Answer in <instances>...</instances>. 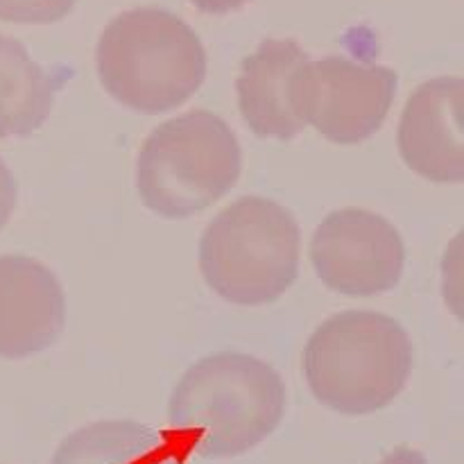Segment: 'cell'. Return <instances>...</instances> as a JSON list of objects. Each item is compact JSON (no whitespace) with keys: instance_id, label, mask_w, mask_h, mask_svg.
Returning <instances> with one entry per match:
<instances>
[{"instance_id":"cell-1","label":"cell","mask_w":464,"mask_h":464,"mask_svg":"<svg viewBox=\"0 0 464 464\" xmlns=\"http://www.w3.org/2000/svg\"><path fill=\"white\" fill-rule=\"evenodd\" d=\"M285 397L284 379L266 361L218 352L181 374L168 401V420L190 453L227 460L252 451L279 429Z\"/></svg>"},{"instance_id":"cell-2","label":"cell","mask_w":464,"mask_h":464,"mask_svg":"<svg viewBox=\"0 0 464 464\" xmlns=\"http://www.w3.org/2000/svg\"><path fill=\"white\" fill-rule=\"evenodd\" d=\"M207 50L193 27L163 7L118 14L95 48V71L116 102L161 116L188 102L207 80Z\"/></svg>"},{"instance_id":"cell-3","label":"cell","mask_w":464,"mask_h":464,"mask_svg":"<svg viewBox=\"0 0 464 464\" xmlns=\"http://www.w3.org/2000/svg\"><path fill=\"white\" fill-rule=\"evenodd\" d=\"M415 349L394 317L343 311L322 322L302 356L313 397L329 411L365 417L388 408L412 374Z\"/></svg>"},{"instance_id":"cell-4","label":"cell","mask_w":464,"mask_h":464,"mask_svg":"<svg viewBox=\"0 0 464 464\" xmlns=\"http://www.w3.org/2000/svg\"><path fill=\"white\" fill-rule=\"evenodd\" d=\"M302 229L279 202L245 195L222 208L199 238V272L234 306H267L299 276Z\"/></svg>"},{"instance_id":"cell-5","label":"cell","mask_w":464,"mask_h":464,"mask_svg":"<svg viewBox=\"0 0 464 464\" xmlns=\"http://www.w3.org/2000/svg\"><path fill=\"white\" fill-rule=\"evenodd\" d=\"M243 172L234 130L213 111L195 109L161 122L136 161V190L145 208L184 220L225 198Z\"/></svg>"},{"instance_id":"cell-6","label":"cell","mask_w":464,"mask_h":464,"mask_svg":"<svg viewBox=\"0 0 464 464\" xmlns=\"http://www.w3.org/2000/svg\"><path fill=\"white\" fill-rule=\"evenodd\" d=\"M399 75L381 63L331 54L308 59L295 75V107L302 121L335 145H358L383 127Z\"/></svg>"},{"instance_id":"cell-7","label":"cell","mask_w":464,"mask_h":464,"mask_svg":"<svg viewBox=\"0 0 464 464\" xmlns=\"http://www.w3.org/2000/svg\"><path fill=\"white\" fill-rule=\"evenodd\" d=\"M317 279L344 297H376L397 288L406 270V243L397 227L367 208L331 211L311 240Z\"/></svg>"},{"instance_id":"cell-8","label":"cell","mask_w":464,"mask_h":464,"mask_svg":"<svg viewBox=\"0 0 464 464\" xmlns=\"http://www.w3.org/2000/svg\"><path fill=\"white\" fill-rule=\"evenodd\" d=\"M397 148L415 175L433 184H462V77H435L417 86L399 118Z\"/></svg>"},{"instance_id":"cell-9","label":"cell","mask_w":464,"mask_h":464,"mask_svg":"<svg viewBox=\"0 0 464 464\" xmlns=\"http://www.w3.org/2000/svg\"><path fill=\"white\" fill-rule=\"evenodd\" d=\"M66 326V295L48 266L0 256V358L21 361L53 347Z\"/></svg>"},{"instance_id":"cell-10","label":"cell","mask_w":464,"mask_h":464,"mask_svg":"<svg viewBox=\"0 0 464 464\" xmlns=\"http://www.w3.org/2000/svg\"><path fill=\"white\" fill-rule=\"evenodd\" d=\"M308 54L293 39H266L240 63L236 95L243 121L258 139L293 140L306 130L295 107V75Z\"/></svg>"},{"instance_id":"cell-11","label":"cell","mask_w":464,"mask_h":464,"mask_svg":"<svg viewBox=\"0 0 464 464\" xmlns=\"http://www.w3.org/2000/svg\"><path fill=\"white\" fill-rule=\"evenodd\" d=\"M71 77L68 68L41 66L21 41L0 34V139L39 131Z\"/></svg>"},{"instance_id":"cell-12","label":"cell","mask_w":464,"mask_h":464,"mask_svg":"<svg viewBox=\"0 0 464 464\" xmlns=\"http://www.w3.org/2000/svg\"><path fill=\"white\" fill-rule=\"evenodd\" d=\"M50 464H181L170 442L134 420H102L72 430Z\"/></svg>"},{"instance_id":"cell-13","label":"cell","mask_w":464,"mask_h":464,"mask_svg":"<svg viewBox=\"0 0 464 464\" xmlns=\"http://www.w3.org/2000/svg\"><path fill=\"white\" fill-rule=\"evenodd\" d=\"M77 0H0V21L18 25H50L72 12Z\"/></svg>"},{"instance_id":"cell-14","label":"cell","mask_w":464,"mask_h":464,"mask_svg":"<svg viewBox=\"0 0 464 464\" xmlns=\"http://www.w3.org/2000/svg\"><path fill=\"white\" fill-rule=\"evenodd\" d=\"M442 295L453 315L462 320V231H458L442 258Z\"/></svg>"},{"instance_id":"cell-15","label":"cell","mask_w":464,"mask_h":464,"mask_svg":"<svg viewBox=\"0 0 464 464\" xmlns=\"http://www.w3.org/2000/svg\"><path fill=\"white\" fill-rule=\"evenodd\" d=\"M18 199V184L14 179L12 170L7 168V163L0 159V229H5V225L12 218L14 208H16Z\"/></svg>"},{"instance_id":"cell-16","label":"cell","mask_w":464,"mask_h":464,"mask_svg":"<svg viewBox=\"0 0 464 464\" xmlns=\"http://www.w3.org/2000/svg\"><path fill=\"white\" fill-rule=\"evenodd\" d=\"M195 9L202 14H211V16H225V14L236 12V9L245 7L249 0H190Z\"/></svg>"},{"instance_id":"cell-17","label":"cell","mask_w":464,"mask_h":464,"mask_svg":"<svg viewBox=\"0 0 464 464\" xmlns=\"http://www.w3.org/2000/svg\"><path fill=\"white\" fill-rule=\"evenodd\" d=\"M379 464H429L426 456L412 447H397L390 451Z\"/></svg>"}]
</instances>
